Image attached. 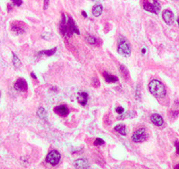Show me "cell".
I'll use <instances>...</instances> for the list:
<instances>
[{"instance_id":"d6a6232c","label":"cell","mask_w":179,"mask_h":169,"mask_svg":"<svg viewBox=\"0 0 179 169\" xmlns=\"http://www.w3.org/2000/svg\"><path fill=\"white\" fill-rule=\"evenodd\" d=\"M91 1H102V0H91Z\"/></svg>"},{"instance_id":"ffe728a7","label":"cell","mask_w":179,"mask_h":169,"mask_svg":"<svg viewBox=\"0 0 179 169\" xmlns=\"http://www.w3.org/2000/svg\"><path fill=\"white\" fill-rule=\"evenodd\" d=\"M55 52H56V48H54V49H51L40 51V52H39V55H46L48 57H51V56L54 55Z\"/></svg>"},{"instance_id":"836d02e7","label":"cell","mask_w":179,"mask_h":169,"mask_svg":"<svg viewBox=\"0 0 179 169\" xmlns=\"http://www.w3.org/2000/svg\"><path fill=\"white\" fill-rule=\"evenodd\" d=\"M177 23H178V25H179V18H177Z\"/></svg>"},{"instance_id":"52a82bcc","label":"cell","mask_w":179,"mask_h":169,"mask_svg":"<svg viewBox=\"0 0 179 169\" xmlns=\"http://www.w3.org/2000/svg\"><path fill=\"white\" fill-rule=\"evenodd\" d=\"M11 28H12V31L14 34L21 35V34L25 33V30H26V27L23 22H21V21L15 20L12 23V25H11Z\"/></svg>"},{"instance_id":"e0dca14e","label":"cell","mask_w":179,"mask_h":169,"mask_svg":"<svg viewBox=\"0 0 179 169\" xmlns=\"http://www.w3.org/2000/svg\"><path fill=\"white\" fill-rule=\"evenodd\" d=\"M85 40H86V41L88 42V43L92 44V45H97L98 43V41H100L98 38H96L91 35H87L85 36Z\"/></svg>"},{"instance_id":"44dd1931","label":"cell","mask_w":179,"mask_h":169,"mask_svg":"<svg viewBox=\"0 0 179 169\" xmlns=\"http://www.w3.org/2000/svg\"><path fill=\"white\" fill-rule=\"evenodd\" d=\"M37 114H38V116H39L40 118H41V119H43V120L47 121V113H46V111H45V109H44L43 108H40L38 109Z\"/></svg>"},{"instance_id":"277c9868","label":"cell","mask_w":179,"mask_h":169,"mask_svg":"<svg viewBox=\"0 0 179 169\" xmlns=\"http://www.w3.org/2000/svg\"><path fill=\"white\" fill-rule=\"evenodd\" d=\"M60 160H61V154L59 152L55 150H53L50 152H48L46 157V161L52 166L57 165L60 162Z\"/></svg>"},{"instance_id":"9a60e30c","label":"cell","mask_w":179,"mask_h":169,"mask_svg":"<svg viewBox=\"0 0 179 169\" xmlns=\"http://www.w3.org/2000/svg\"><path fill=\"white\" fill-rule=\"evenodd\" d=\"M103 75H104V79L106 80V82H108V83H114V82H117L119 80L118 78L116 77V76L112 75V74H109L106 71H104L103 72Z\"/></svg>"},{"instance_id":"1f68e13d","label":"cell","mask_w":179,"mask_h":169,"mask_svg":"<svg viewBox=\"0 0 179 169\" xmlns=\"http://www.w3.org/2000/svg\"><path fill=\"white\" fill-rule=\"evenodd\" d=\"M145 52H146V49H142V54H144Z\"/></svg>"},{"instance_id":"f1b7e54d","label":"cell","mask_w":179,"mask_h":169,"mask_svg":"<svg viewBox=\"0 0 179 169\" xmlns=\"http://www.w3.org/2000/svg\"><path fill=\"white\" fill-rule=\"evenodd\" d=\"M31 76H32V78L34 79H37V78H36V75H35V74H34V72H32V73H31Z\"/></svg>"},{"instance_id":"5bb4252c","label":"cell","mask_w":179,"mask_h":169,"mask_svg":"<svg viewBox=\"0 0 179 169\" xmlns=\"http://www.w3.org/2000/svg\"><path fill=\"white\" fill-rule=\"evenodd\" d=\"M67 22H68V24H69V27H70V29L72 30L73 33H76V34H77V35L80 34V32H79V30H78L77 25L75 24V22H74V20H73V19H72L71 17H68V19H67Z\"/></svg>"},{"instance_id":"6da1fadb","label":"cell","mask_w":179,"mask_h":169,"mask_svg":"<svg viewBox=\"0 0 179 169\" xmlns=\"http://www.w3.org/2000/svg\"><path fill=\"white\" fill-rule=\"evenodd\" d=\"M149 89L151 94H153L155 97L158 99L163 98L166 95V89L164 84L157 79H153L152 81H150L149 84Z\"/></svg>"},{"instance_id":"9c48e42d","label":"cell","mask_w":179,"mask_h":169,"mask_svg":"<svg viewBox=\"0 0 179 169\" xmlns=\"http://www.w3.org/2000/svg\"><path fill=\"white\" fill-rule=\"evenodd\" d=\"M162 18L165 23L168 25H172L174 23V14L170 10H165L162 13Z\"/></svg>"},{"instance_id":"83f0119b","label":"cell","mask_w":179,"mask_h":169,"mask_svg":"<svg viewBox=\"0 0 179 169\" xmlns=\"http://www.w3.org/2000/svg\"><path fill=\"white\" fill-rule=\"evenodd\" d=\"M48 4H49V0H44V10H46L48 7Z\"/></svg>"},{"instance_id":"ac0fdd59","label":"cell","mask_w":179,"mask_h":169,"mask_svg":"<svg viewBox=\"0 0 179 169\" xmlns=\"http://www.w3.org/2000/svg\"><path fill=\"white\" fill-rule=\"evenodd\" d=\"M115 130L122 136H126V128L123 124H119L115 127Z\"/></svg>"},{"instance_id":"8992f818","label":"cell","mask_w":179,"mask_h":169,"mask_svg":"<svg viewBox=\"0 0 179 169\" xmlns=\"http://www.w3.org/2000/svg\"><path fill=\"white\" fill-rule=\"evenodd\" d=\"M118 52L122 56L129 57L130 54H131V47H130L128 42L125 41H121L119 43Z\"/></svg>"},{"instance_id":"4316f807","label":"cell","mask_w":179,"mask_h":169,"mask_svg":"<svg viewBox=\"0 0 179 169\" xmlns=\"http://www.w3.org/2000/svg\"><path fill=\"white\" fill-rule=\"evenodd\" d=\"M93 86L95 87H98L99 86V82H98V80H97V82H96V78L93 79Z\"/></svg>"},{"instance_id":"d6986e66","label":"cell","mask_w":179,"mask_h":169,"mask_svg":"<svg viewBox=\"0 0 179 169\" xmlns=\"http://www.w3.org/2000/svg\"><path fill=\"white\" fill-rule=\"evenodd\" d=\"M120 72L122 74V76L124 77V79H129V72L127 71V68H126L125 65H120Z\"/></svg>"},{"instance_id":"4fadbf2b","label":"cell","mask_w":179,"mask_h":169,"mask_svg":"<svg viewBox=\"0 0 179 169\" xmlns=\"http://www.w3.org/2000/svg\"><path fill=\"white\" fill-rule=\"evenodd\" d=\"M77 100L82 106H85L88 101V94L84 92H80L77 93Z\"/></svg>"},{"instance_id":"e575fe53","label":"cell","mask_w":179,"mask_h":169,"mask_svg":"<svg viewBox=\"0 0 179 169\" xmlns=\"http://www.w3.org/2000/svg\"><path fill=\"white\" fill-rule=\"evenodd\" d=\"M0 95H1V93H0Z\"/></svg>"},{"instance_id":"7a4b0ae2","label":"cell","mask_w":179,"mask_h":169,"mask_svg":"<svg viewBox=\"0 0 179 169\" xmlns=\"http://www.w3.org/2000/svg\"><path fill=\"white\" fill-rule=\"evenodd\" d=\"M149 137V133H147V130L144 128L139 129L138 130H136L133 136H132V140L134 143H142L144 141H146Z\"/></svg>"},{"instance_id":"603a6c76","label":"cell","mask_w":179,"mask_h":169,"mask_svg":"<svg viewBox=\"0 0 179 169\" xmlns=\"http://www.w3.org/2000/svg\"><path fill=\"white\" fill-rule=\"evenodd\" d=\"M104 144V141L103 139H101V138H97V139H95V141H94V145H97V146L102 145Z\"/></svg>"},{"instance_id":"5b68a950","label":"cell","mask_w":179,"mask_h":169,"mask_svg":"<svg viewBox=\"0 0 179 169\" xmlns=\"http://www.w3.org/2000/svg\"><path fill=\"white\" fill-rule=\"evenodd\" d=\"M143 8L146 11H149V12H150V13L157 14L158 13H159V11L161 10V5L159 4V2H158L157 0H154L153 3L146 2L143 5Z\"/></svg>"},{"instance_id":"3957f363","label":"cell","mask_w":179,"mask_h":169,"mask_svg":"<svg viewBox=\"0 0 179 169\" xmlns=\"http://www.w3.org/2000/svg\"><path fill=\"white\" fill-rule=\"evenodd\" d=\"M60 31L61 33L67 37H70L73 35V32L70 29L68 22H67V19L64 14H62L61 16V24H60Z\"/></svg>"},{"instance_id":"f546056e","label":"cell","mask_w":179,"mask_h":169,"mask_svg":"<svg viewBox=\"0 0 179 169\" xmlns=\"http://www.w3.org/2000/svg\"><path fill=\"white\" fill-rule=\"evenodd\" d=\"M82 14L83 15V17H85V18L87 17V14H86V13H85V12H82Z\"/></svg>"},{"instance_id":"7c38bea8","label":"cell","mask_w":179,"mask_h":169,"mask_svg":"<svg viewBox=\"0 0 179 169\" xmlns=\"http://www.w3.org/2000/svg\"><path fill=\"white\" fill-rule=\"evenodd\" d=\"M74 166L77 168H88L90 166L89 162L86 160H84V158H79V160H76L75 163H74Z\"/></svg>"},{"instance_id":"484cf974","label":"cell","mask_w":179,"mask_h":169,"mask_svg":"<svg viewBox=\"0 0 179 169\" xmlns=\"http://www.w3.org/2000/svg\"><path fill=\"white\" fill-rule=\"evenodd\" d=\"M175 146H176V153L179 155V142H178V141H176V142H175Z\"/></svg>"},{"instance_id":"ba28073f","label":"cell","mask_w":179,"mask_h":169,"mask_svg":"<svg viewBox=\"0 0 179 169\" xmlns=\"http://www.w3.org/2000/svg\"><path fill=\"white\" fill-rule=\"evenodd\" d=\"M14 88L18 92H26L28 89L27 82L26 81V79H24L22 78H19L17 79V81L14 84Z\"/></svg>"},{"instance_id":"7402d4cb","label":"cell","mask_w":179,"mask_h":169,"mask_svg":"<svg viewBox=\"0 0 179 169\" xmlns=\"http://www.w3.org/2000/svg\"><path fill=\"white\" fill-rule=\"evenodd\" d=\"M13 65L16 68H19L21 66V61L17 57V55L14 54V53H13Z\"/></svg>"},{"instance_id":"cb8c5ba5","label":"cell","mask_w":179,"mask_h":169,"mask_svg":"<svg viewBox=\"0 0 179 169\" xmlns=\"http://www.w3.org/2000/svg\"><path fill=\"white\" fill-rule=\"evenodd\" d=\"M12 1H13V3L15 5H17V6H20L21 5H22V3H23L22 0H12Z\"/></svg>"},{"instance_id":"d4e9b609","label":"cell","mask_w":179,"mask_h":169,"mask_svg":"<svg viewBox=\"0 0 179 169\" xmlns=\"http://www.w3.org/2000/svg\"><path fill=\"white\" fill-rule=\"evenodd\" d=\"M116 112L118 114H122L124 112V108L121 107H118V108H116Z\"/></svg>"},{"instance_id":"2e32d148","label":"cell","mask_w":179,"mask_h":169,"mask_svg":"<svg viewBox=\"0 0 179 169\" xmlns=\"http://www.w3.org/2000/svg\"><path fill=\"white\" fill-rule=\"evenodd\" d=\"M102 12H103V6L101 5H97L92 8V14L95 17L100 16L102 14Z\"/></svg>"},{"instance_id":"4dcf8cb0","label":"cell","mask_w":179,"mask_h":169,"mask_svg":"<svg viewBox=\"0 0 179 169\" xmlns=\"http://www.w3.org/2000/svg\"><path fill=\"white\" fill-rule=\"evenodd\" d=\"M175 168H176V169H179V164H178V165H176V166H175Z\"/></svg>"},{"instance_id":"8fae6325","label":"cell","mask_w":179,"mask_h":169,"mask_svg":"<svg viewBox=\"0 0 179 169\" xmlns=\"http://www.w3.org/2000/svg\"><path fill=\"white\" fill-rule=\"evenodd\" d=\"M150 120H151V122L155 125H156L158 127H161L163 124V119H162V117L160 114H153L150 116Z\"/></svg>"},{"instance_id":"30bf717a","label":"cell","mask_w":179,"mask_h":169,"mask_svg":"<svg viewBox=\"0 0 179 169\" xmlns=\"http://www.w3.org/2000/svg\"><path fill=\"white\" fill-rule=\"evenodd\" d=\"M54 112L61 116H66L69 114V110L65 105H59L54 108Z\"/></svg>"}]
</instances>
